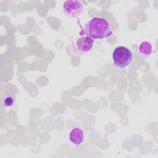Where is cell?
Returning <instances> with one entry per match:
<instances>
[{"label":"cell","mask_w":158,"mask_h":158,"mask_svg":"<svg viewBox=\"0 0 158 158\" xmlns=\"http://www.w3.org/2000/svg\"><path fill=\"white\" fill-rule=\"evenodd\" d=\"M132 52L125 46H118L112 52L114 65L119 68H125L128 66L132 61Z\"/></svg>","instance_id":"cell-2"},{"label":"cell","mask_w":158,"mask_h":158,"mask_svg":"<svg viewBox=\"0 0 158 158\" xmlns=\"http://www.w3.org/2000/svg\"><path fill=\"white\" fill-rule=\"evenodd\" d=\"M93 43V39L88 36H83L78 39L77 47L78 51L83 52H88L92 49Z\"/></svg>","instance_id":"cell-4"},{"label":"cell","mask_w":158,"mask_h":158,"mask_svg":"<svg viewBox=\"0 0 158 158\" xmlns=\"http://www.w3.org/2000/svg\"><path fill=\"white\" fill-rule=\"evenodd\" d=\"M62 9L67 16L71 18H78L83 13L84 6L80 1L67 0L63 3Z\"/></svg>","instance_id":"cell-3"},{"label":"cell","mask_w":158,"mask_h":158,"mask_svg":"<svg viewBox=\"0 0 158 158\" xmlns=\"http://www.w3.org/2000/svg\"><path fill=\"white\" fill-rule=\"evenodd\" d=\"M14 103V97L10 94H6L2 99V104L4 107H11Z\"/></svg>","instance_id":"cell-7"},{"label":"cell","mask_w":158,"mask_h":158,"mask_svg":"<svg viewBox=\"0 0 158 158\" xmlns=\"http://www.w3.org/2000/svg\"><path fill=\"white\" fill-rule=\"evenodd\" d=\"M152 45L148 41L142 42L139 46V51L140 54L145 57L149 56L152 52Z\"/></svg>","instance_id":"cell-6"},{"label":"cell","mask_w":158,"mask_h":158,"mask_svg":"<svg viewBox=\"0 0 158 158\" xmlns=\"http://www.w3.org/2000/svg\"><path fill=\"white\" fill-rule=\"evenodd\" d=\"M85 33L92 39H102L109 36L112 31L106 19L94 17L85 25Z\"/></svg>","instance_id":"cell-1"},{"label":"cell","mask_w":158,"mask_h":158,"mask_svg":"<svg viewBox=\"0 0 158 158\" xmlns=\"http://www.w3.org/2000/svg\"><path fill=\"white\" fill-rule=\"evenodd\" d=\"M70 141L75 145H80L84 139V134L83 130L78 128L76 127L72 129L69 135Z\"/></svg>","instance_id":"cell-5"}]
</instances>
